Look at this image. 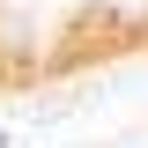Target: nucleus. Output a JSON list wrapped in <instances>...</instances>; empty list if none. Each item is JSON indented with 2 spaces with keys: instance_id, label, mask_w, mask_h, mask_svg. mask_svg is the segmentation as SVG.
<instances>
[{
  "instance_id": "1",
  "label": "nucleus",
  "mask_w": 148,
  "mask_h": 148,
  "mask_svg": "<svg viewBox=\"0 0 148 148\" xmlns=\"http://www.w3.org/2000/svg\"><path fill=\"white\" fill-rule=\"evenodd\" d=\"M0 148H8V133H0Z\"/></svg>"
}]
</instances>
